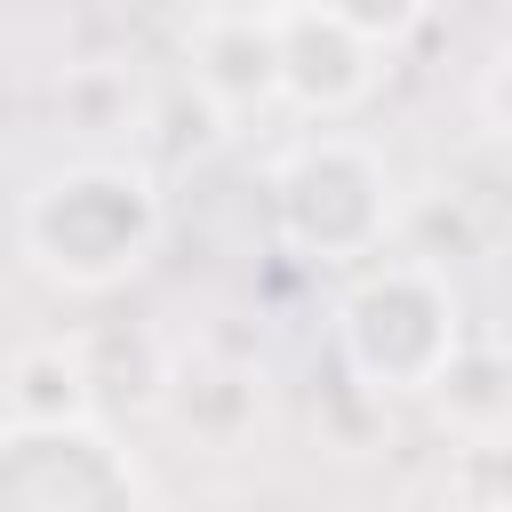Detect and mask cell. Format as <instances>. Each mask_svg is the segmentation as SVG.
<instances>
[{"instance_id":"1","label":"cell","mask_w":512,"mask_h":512,"mask_svg":"<svg viewBox=\"0 0 512 512\" xmlns=\"http://www.w3.org/2000/svg\"><path fill=\"white\" fill-rule=\"evenodd\" d=\"M160 240V192L144 168L120 160H72L24 200V256L64 288H112L128 280Z\"/></svg>"},{"instance_id":"2","label":"cell","mask_w":512,"mask_h":512,"mask_svg":"<svg viewBox=\"0 0 512 512\" xmlns=\"http://www.w3.org/2000/svg\"><path fill=\"white\" fill-rule=\"evenodd\" d=\"M336 344L368 392H432V376L464 344V312H456L448 272L424 256H392V264L360 272L352 296L336 304Z\"/></svg>"},{"instance_id":"3","label":"cell","mask_w":512,"mask_h":512,"mask_svg":"<svg viewBox=\"0 0 512 512\" xmlns=\"http://www.w3.org/2000/svg\"><path fill=\"white\" fill-rule=\"evenodd\" d=\"M272 208H280V232L320 256V264H352V256H376L384 248V224H392V168L376 144L344 136V128H320L304 136L296 152H280L272 168Z\"/></svg>"},{"instance_id":"4","label":"cell","mask_w":512,"mask_h":512,"mask_svg":"<svg viewBox=\"0 0 512 512\" xmlns=\"http://www.w3.org/2000/svg\"><path fill=\"white\" fill-rule=\"evenodd\" d=\"M272 56H280V96L304 120L360 112L384 72V48L344 8H272Z\"/></svg>"},{"instance_id":"5","label":"cell","mask_w":512,"mask_h":512,"mask_svg":"<svg viewBox=\"0 0 512 512\" xmlns=\"http://www.w3.org/2000/svg\"><path fill=\"white\" fill-rule=\"evenodd\" d=\"M184 56H192V96L216 120L264 112L280 96L272 8H200V16H184Z\"/></svg>"},{"instance_id":"6","label":"cell","mask_w":512,"mask_h":512,"mask_svg":"<svg viewBox=\"0 0 512 512\" xmlns=\"http://www.w3.org/2000/svg\"><path fill=\"white\" fill-rule=\"evenodd\" d=\"M160 408H168L200 448H240V440L256 432V416H264V376L240 368V360L192 352V360H168Z\"/></svg>"},{"instance_id":"7","label":"cell","mask_w":512,"mask_h":512,"mask_svg":"<svg viewBox=\"0 0 512 512\" xmlns=\"http://www.w3.org/2000/svg\"><path fill=\"white\" fill-rule=\"evenodd\" d=\"M8 408H16V432H88L96 416V392H88V360H80V336H48V344H24L8 360Z\"/></svg>"},{"instance_id":"8","label":"cell","mask_w":512,"mask_h":512,"mask_svg":"<svg viewBox=\"0 0 512 512\" xmlns=\"http://www.w3.org/2000/svg\"><path fill=\"white\" fill-rule=\"evenodd\" d=\"M432 400H440V416H448V432L464 448H496L504 440V408H512V392H504V344L496 336H464L448 352V368L432 376Z\"/></svg>"},{"instance_id":"9","label":"cell","mask_w":512,"mask_h":512,"mask_svg":"<svg viewBox=\"0 0 512 512\" xmlns=\"http://www.w3.org/2000/svg\"><path fill=\"white\" fill-rule=\"evenodd\" d=\"M64 112H72L88 136H104V128L136 120V88H128V72H104V64H88V72H64Z\"/></svg>"}]
</instances>
